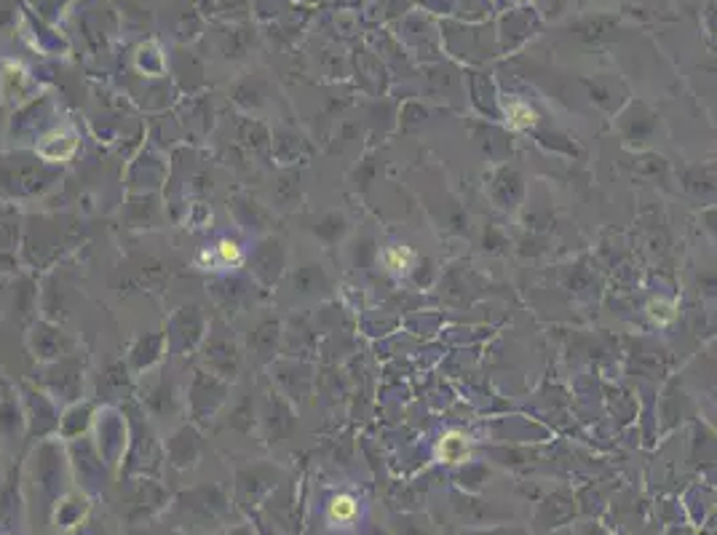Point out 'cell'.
<instances>
[{"mask_svg": "<svg viewBox=\"0 0 717 535\" xmlns=\"http://www.w3.org/2000/svg\"><path fill=\"white\" fill-rule=\"evenodd\" d=\"M356 514H358V504L354 495H345L343 492V495H335V498L329 501L327 517L332 525L345 527V525H351V522L356 520Z\"/></svg>", "mask_w": 717, "mask_h": 535, "instance_id": "obj_1", "label": "cell"}, {"mask_svg": "<svg viewBox=\"0 0 717 535\" xmlns=\"http://www.w3.org/2000/svg\"><path fill=\"white\" fill-rule=\"evenodd\" d=\"M410 260H412V252L404 249V246L402 249H389V252H386V265L394 268V271H404Z\"/></svg>", "mask_w": 717, "mask_h": 535, "instance_id": "obj_5", "label": "cell"}, {"mask_svg": "<svg viewBox=\"0 0 717 535\" xmlns=\"http://www.w3.org/2000/svg\"><path fill=\"white\" fill-rule=\"evenodd\" d=\"M214 262H217V265H230V268H236V265L244 262V252H241L239 244H233V241H220L217 252H214Z\"/></svg>", "mask_w": 717, "mask_h": 535, "instance_id": "obj_4", "label": "cell"}, {"mask_svg": "<svg viewBox=\"0 0 717 535\" xmlns=\"http://www.w3.org/2000/svg\"><path fill=\"white\" fill-rule=\"evenodd\" d=\"M506 115H508V123H511L514 129H527V126L536 123V113L527 105H522V102H508Z\"/></svg>", "mask_w": 717, "mask_h": 535, "instance_id": "obj_3", "label": "cell"}, {"mask_svg": "<svg viewBox=\"0 0 717 535\" xmlns=\"http://www.w3.org/2000/svg\"><path fill=\"white\" fill-rule=\"evenodd\" d=\"M439 455L447 463H461L468 458V436L461 431H450L447 436L439 444Z\"/></svg>", "mask_w": 717, "mask_h": 535, "instance_id": "obj_2", "label": "cell"}]
</instances>
